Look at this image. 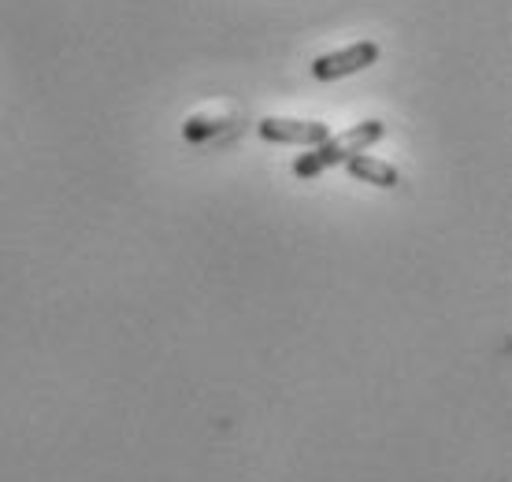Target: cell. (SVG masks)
<instances>
[{
  "label": "cell",
  "mask_w": 512,
  "mask_h": 482,
  "mask_svg": "<svg viewBox=\"0 0 512 482\" xmlns=\"http://www.w3.org/2000/svg\"><path fill=\"white\" fill-rule=\"evenodd\" d=\"M383 138H386V123H379V119H364V123H357V127L346 130V134L312 145V153H301V160L294 164V175L316 178V175H323L327 167L346 164L349 156L368 153L375 141H383Z\"/></svg>",
  "instance_id": "obj_1"
},
{
  "label": "cell",
  "mask_w": 512,
  "mask_h": 482,
  "mask_svg": "<svg viewBox=\"0 0 512 482\" xmlns=\"http://www.w3.org/2000/svg\"><path fill=\"white\" fill-rule=\"evenodd\" d=\"M379 45L375 41H357V45H349V49H338V52H323L312 60V75L320 78V82H338V78H349L364 71V67H372L379 60Z\"/></svg>",
  "instance_id": "obj_2"
},
{
  "label": "cell",
  "mask_w": 512,
  "mask_h": 482,
  "mask_svg": "<svg viewBox=\"0 0 512 482\" xmlns=\"http://www.w3.org/2000/svg\"><path fill=\"white\" fill-rule=\"evenodd\" d=\"M260 138L275 141V145H301V149H312L320 141L331 138L327 123H312V119H286V115H268L260 123Z\"/></svg>",
  "instance_id": "obj_3"
},
{
  "label": "cell",
  "mask_w": 512,
  "mask_h": 482,
  "mask_svg": "<svg viewBox=\"0 0 512 482\" xmlns=\"http://www.w3.org/2000/svg\"><path fill=\"white\" fill-rule=\"evenodd\" d=\"M349 175L360 178V182H368V186H379V190H394L397 186V171L386 160H375V156H349L346 160Z\"/></svg>",
  "instance_id": "obj_4"
}]
</instances>
